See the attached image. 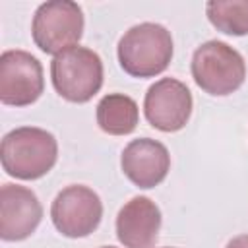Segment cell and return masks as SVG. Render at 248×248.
Listing matches in <instances>:
<instances>
[{"label":"cell","mask_w":248,"mask_h":248,"mask_svg":"<svg viewBox=\"0 0 248 248\" xmlns=\"http://www.w3.org/2000/svg\"><path fill=\"white\" fill-rule=\"evenodd\" d=\"M172 52L170 31L153 21L130 27L116 46L120 68L132 78H155L163 74L172 60Z\"/></svg>","instance_id":"cell-1"},{"label":"cell","mask_w":248,"mask_h":248,"mask_svg":"<svg viewBox=\"0 0 248 248\" xmlns=\"http://www.w3.org/2000/svg\"><path fill=\"white\" fill-rule=\"evenodd\" d=\"M58 159L56 138L37 126H21L2 138L0 161L6 174L19 180L45 176Z\"/></svg>","instance_id":"cell-2"},{"label":"cell","mask_w":248,"mask_h":248,"mask_svg":"<svg viewBox=\"0 0 248 248\" xmlns=\"http://www.w3.org/2000/svg\"><path fill=\"white\" fill-rule=\"evenodd\" d=\"M192 78L202 91L225 97L244 83L246 62L242 54L225 41H205L194 50Z\"/></svg>","instance_id":"cell-3"},{"label":"cell","mask_w":248,"mask_h":248,"mask_svg":"<svg viewBox=\"0 0 248 248\" xmlns=\"http://www.w3.org/2000/svg\"><path fill=\"white\" fill-rule=\"evenodd\" d=\"M50 79L62 99L78 105L87 103L103 85V60L87 46H72L52 58Z\"/></svg>","instance_id":"cell-4"},{"label":"cell","mask_w":248,"mask_h":248,"mask_svg":"<svg viewBox=\"0 0 248 248\" xmlns=\"http://www.w3.org/2000/svg\"><path fill=\"white\" fill-rule=\"evenodd\" d=\"M83 12L72 0L43 2L31 21V37L35 45L46 54H60L78 46L83 35Z\"/></svg>","instance_id":"cell-5"},{"label":"cell","mask_w":248,"mask_h":248,"mask_svg":"<svg viewBox=\"0 0 248 248\" xmlns=\"http://www.w3.org/2000/svg\"><path fill=\"white\" fill-rule=\"evenodd\" d=\"M50 219L60 234L83 238L97 231L103 219V202L89 186L72 184L56 194L50 205Z\"/></svg>","instance_id":"cell-6"},{"label":"cell","mask_w":248,"mask_h":248,"mask_svg":"<svg viewBox=\"0 0 248 248\" xmlns=\"http://www.w3.org/2000/svg\"><path fill=\"white\" fill-rule=\"evenodd\" d=\"M45 89L43 66L27 50L10 48L0 56V101L8 107L33 105Z\"/></svg>","instance_id":"cell-7"},{"label":"cell","mask_w":248,"mask_h":248,"mask_svg":"<svg viewBox=\"0 0 248 248\" xmlns=\"http://www.w3.org/2000/svg\"><path fill=\"white\" fill-rule=\"evenodd\" d=\"M194 99L186 83L174 78H161L149 85L143 99V112L147 122L161 132L182 130L192 114Z\"/></svg>","instance_id":"cell-8"},{"label":"cell","mask_w":248,"mask_h":248,"mask_svg":"<svg viewBox=\"0 0 248 248\" xmlns=\"http://www.w3.org/2000/svg\"><path fill=\"white\" fill-rule=\"evenodd\" d=\"M43 219V205L37 194L19 184L0 188V238L19 242L29 238Z\"/></svg>","instance_id":"cell-9"},{"label":"cell","mask_w":248,"mask_h":248,"mask_svg":"<svg viewBox=\"0 0 248 248\" xmlns=\"http://www.w3.org/2000/svg\"><path fill=\"white\" fill-rule=\"evenodd\" d=\"M120 167L126 178L138 188H155L161 184L170 170L169 149L151 138L132 140L120 157Z\"/></svg>","instance_id":"cell-10"},{"label":"cell","mask_w":248,"mask_h":248,"mask_svg":"<svg viewBox=\"0 0 248 248\" xmlns=\"http://www.w3.org/2000/svg\"><path fill=\"white\" fill-rule=\"evenodd\" d=\"M161 209L147 196L126 202L116 215V236L124 248H153L161 231Z\"/></svg>","instance_id":"cell-11"},{"label":"cell","mask_w":248,"mask_h":248,"mask_svg":"<svg viewBox=\"0 0 248 248\" xmlns=\"http://www.w3.org/2000/svg\"><path fill=\"white\" fill-rule=\"evenodd\" d=\"M140 122L138 103L124 93H108L97 105V124L108 136H128Z\"/></svg>","instance_id":"cell-12"},{"label":"cell","mask_w":248,"mask_h":248,"mask_svg":"<svg viewBox=\"0 0 248 248\" xmlns=\"http://www.w3.org/2000/svg\"><path fill=\"white\" fill-rule=\"evenodd\" d=\"M209 23L227 35H248V0H209L205 4Z\"/></svg>","instance_id":"cell-13"},{"label":"cell","mask_w":248,"mask_h":248,"mask_svg":"<svg viewBox=\"0 0 248 248\" xmlns=\"http://www.w3.org/2000/svg\"><path fill=\"white\" fill-rule=\"evenodd\" d=\"M225 248H248V234H238L232 240H229V244Z\"/></svg>","instance_id":"cell-14"},{"label":"cell","mask_w":248,"mask_h":248,"mask_svg":"<svg viewBox=\"0 0 248 248\" xmlns=\"http://www.w3.org/2000/svg\"><path fill=\"white\" fill-rule=\"evenodd\" d=\"M101 248H116V246H101Z\"/></svg>","instance_id":"cell-15"},{"label":"cell","mask_w":248,"mask_h":248,"mask_svg":"<svg viewBox=\"0 0 248 248\" xmlns=\"http://www.w3.org/2000/svg\"><path fill=\"white\" fill-rule=\"evenodd\" d=\"M165 248H172V246H165Z\"/></svg>","instance_id":"cell-16"}]
</instances>
